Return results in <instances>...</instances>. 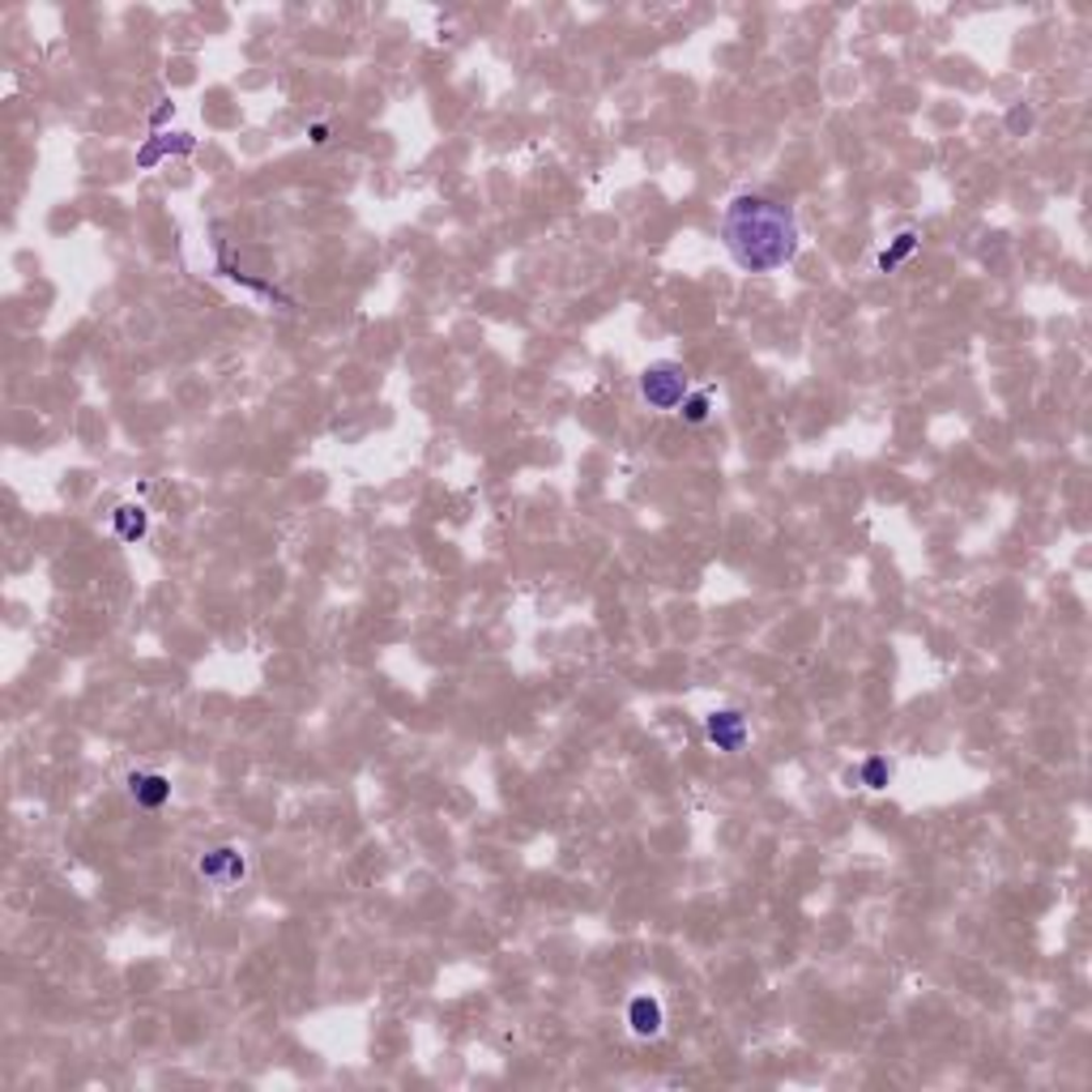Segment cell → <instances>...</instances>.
Wrapping results in <instances>:
<instances>
[{
	"mask_svg": "<svg viewBox=\"0 0 1092 1092\" xmlns=\"http://www.w3.org/2000/svg\"><path fill=\"white\" fill-rule=\"evenodd\" d=\"M722 248L742 274H776L798 261L802 231L785 201L764 193H734L718 222Z\"/></svg>",
	"mask_w": 1092,
	"mask_h": 1092,
	"instance_id": "obj_1",
	"label": "cell"
},
{
	"mask_svg": "<svg viewBox=\"0 0 1092 1092\" xmlns=\"http://www.w3.org/2000/svg\"><path fill=\"white\" fill-rule=\"evenodd\" d=\"M636 388H641V401H645L649 410H658V414L679 410V405H683V397L692 393L683 364H671V359L645 367V371H641V380H636Z\"/></svg>",
	"mask_w": 1092,
	"mask_h": 1092,
	"instance_id": "obj_2",
	"label": "cell"
},
{
	"mask_svg": "<svg viewBox=\"0 0 1092 1092\" xmlns=\"http://www.w3.org/2000/svg\"><path fill=\"white\" fill-rule=\"evenodd\" d=\"M197 875L214 888H235L244 875H248V853L240 845H218L210 849L201 862H197Z\"/></svg>",
	"mask_w": 1092,
	"mask_h": 1092,
	"instance_id": "obj_3",
	"label": "cell"
},
{
	"mask_svg": "<svg viewBox=\"0 0 1092 1092\" xmlns=\"http://www.w3.org/2000/svg\"><path fill=\"white\" fill-rule=\"evenodd\" d=\"M705 734H709V742L718 747V751H742L747 747V718L738 713V709H718V713H709L705 718Z\"/></svg>",
	"mask_w": 1092,
	"mask_h": 1092,
	"instance_id": "obj_4",
	"label": "cell"
},
{
	"mask_svg": "<svg viewBox=\"0 0 1092 1092\" xmlns=\"http://www.w3.org/2000/svg\"><path fill=\"white\" fill-rule=\"evenodd\" d=\"M628 1029H632V1037H641V1042L662 1037V1029H666L662 999H653V995H636V999L628 1003Z\"/></svg>",
	"mask_w": 1092,
	"mask_h": 1092,
	"instance_id": "obj_5",
	"label": "cell"
},
{
	"mask_svg": "<svg viewBox=\"0 0 1092 1092\" xmlns=\"http://www.w3.org/2000/svg\"><path fill=\"white\" fill-rule=\"evenodd\" d=\"M128 798L141 806V811H163L171 802V781L163 772H128Z\"/></svg>",
	"mask_w": 1092,
	"mask_h": 1092,
	"instance_id": "obj_6",
	"label": "cell"
},
{
	"mask_svg": "<svg viewBox=\"0 0 1092 1092\" xmlns=\"http://www.w3.org/2000/svg\"><path fill=\"white\" fill-rule=\"evenodd\" d=\"M111 525H116V534H120L124 542H141V538L150 534V517H145L141 504H120V508L111 512Z\"/></svg>",
	"mask_w": 1092,
	"mask_h": 1092,
	"instance_id": "obj_7",
	"label": "cell"
},
{
	"mask_svg": "<svg viewBox=\"0 0 1092 1092\" xmlns=\"http://www.w3.org/2000/svg\"><path fill=\"white\" fill-rule=\"evenodd\" d=\"M679 414H683V422H688V427H701V422H709V414H713V397H709L705 388H692V393L683 397Z\"/></svg>",
	"mask_w": 1092,
	"mask_h": 1092,
	"instance_id": "obj_8",
	"label": "cell"
},
{
	"mask_svg": "<svg viewBox=\"0 0 1092 1092\" xmlns=\"http://www.w3.org/2000/svg\"><path fill=\"white\" fill-rule=\"evenodd\" d=\"M888 781H892L888 759H883V755H871V759L862 764V785H866V789H883Z\"/></svg>",
	"mask_w": 1092,
	"mask_h": 1092,
	"instance_id": "obj_9",
	"label": "cell"
},
{
	"mask_svg": "<svg viewBox=\"0 0 1092 1092\" xmlns=\"http://www.w3.org/2000/svg\"><path fill=\"white\" fill-rule=\"evenodd\" d=\"M913 244H918V235H913V231H905V235H896V244H892V252H883V257H879V265H883V270H892V265H896V261H905V257H909V252H913Z\"/></svg>",
	"mask_w": 1092,
	"mask_h": 1092,
	"instance_id": "obj_10",
	"label": "cell"
},
{
	"mask_svg": "<svg viewBox=\"0 0 1092 1092\" xmlns=\"http://www.w3.org/2000/svg\"><path fill=\"white\" fill-rule=\"evenodd\" d=\"M312 141L325 145V141H329V128H325V124H312Z\"/></svg>",
	"mask_w": 1092,
	"mask_h": 1092,
	"instance_id": "obj_11",
	"label": "cell"
}]
</instances>
